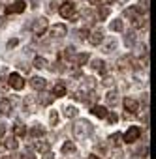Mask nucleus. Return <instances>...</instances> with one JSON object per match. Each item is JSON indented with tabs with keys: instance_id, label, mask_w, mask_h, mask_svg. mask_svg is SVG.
Listing matches in <instances>:
<instances>
[{
	"instance_id": "obj_1",
	"label": "nucleus",
	"mask_w": 156,
	"mask_h": 159,
	"mask_svg": "<svg viewBox=\"0 0 156 159\" xmlns=\"http://www.w3.org/2000/svg\"><path fill=\"white\" fill-rule=\"evenodd\" d=\"M58 15H60L62 19L75 21L77 17H79V13H77V4L71 2V0H66V2H62L60 8H58Z\"/></svg>"
},
{
	"instance_id": "obj_2",
	"label": "nucleus",
	"mask_w": 156,
	"mask_h": 159,
	"mask_svg": "<svg viewBox=\"0 0 156 159\" xmlns=\"http://www.w3.org/2000/svg\"><path fill=\"white\" fill-rule=\"evenodd\" d=\"M92 133V124L89 120H79L77 124H73V137L75 139H85Z\"/></svg>"
},
{
	"instance_id": "obj_3",
	"label": "nucleus",
	"mask_w": 156,
	"mask_h": 159,
	"mask_svg": "<svg viewBox=\"0 0 156 159\" xmlns=\"http://www.w3.org/2000/svg\"><path fill=\"white\" fill-rule=\"evenodd\" d=\"M47 28H49V21H47L45 17H40V19H36V21L32 23L30 32H32L34 36H43V34L47 32Z\"/></svg>"
},
{
	"instance_id": "obj_4",
	"label": "nucleus",
	"mask_w": 156,
	"mask_h": 159,
	"mask_svg": "<svg viewBox=\"0 0 156 159\" xmlns=\"http://www.w3.org/2000/svg\"><path fill=\"white\" fill-rule=\"evenodd\" d=\"M8 86L13 88V90H23L25 88V81H23V77L19 73H12L8 77Z\"/></svg>"
},
{
	"instance_id": "obj_5",
	"label": "nucleus",
	"mask_w": 156,
	"mask_h": 159,
	"mask_svg": "<svg viewBox=\"0 0 156 159\" xmlns=\"http://www.w3.org/2000/svg\"><path fill=\"white\" fill-rule=\"evenodd\" d=\"M139 135H141V129H139L137 125H132V127L122 135V140H124V142H128V144H134V142L139 139Z\"/></svg>"
},
{
	"instance_id": "obj_6",
	"label": "nucleus",
	"mask_w": 156,
	"mask_h": 159,
	"mask_svg": "<svg viewBox=\"0 0 156 159\" xmlns=\"http://www.w3.org/2000/svg\"><path fill=\"white\" fill-rule=\"evenodd\" d=\"M122 105H124V109H126L130 114H137V112H139V103H137L134 98H124V99H122Z\"/></svg>"
},
{
	"instance_id": "obj_7",
	"label": "nucleus",
	"mask_w": 156,
	"mask_h": 159,
	"mask_svg": "<svg viewBox=\"0 0 156 159\" xmlns=\"http://www.w3.org/2000/svg\"><path fill=\"white\" fill-rule=\"evenodd\" d=\"M27 10V4L23 2V0H17V2H13L12 6L6 8V15H13V13H23Z\"/></svg>"
},
{
	"instance_id": "obj_8",
	"label": "nucleus",
	"mask_w": 156,
	"mask_h": 159,
	"mask_svg": "<svg viewBox=\"0 0 156 159\" xmlns=\"http://www.w3.org/2000/svg\"><path fill=\"white\" fill-rule=\"evenodd\" d=\"M104 39H105V36H104L102 30H92V32H89V43H90V45H102Z\"/></svg>"
},
{
	"instance_id": "obj_9",
	"label": "nucleus",
	"mask_w": 156,
	"mask_h": 159,
	"mask_svg": "<svg viewBox=\"0 0 156 159\" xmlns=\"http://www.w3.org/2000/svg\"><path fill=\"white\" fill-rule=\"evenodd\" d=\"M47 30H49V34H51L53 38H64L66 32H68L64 25H55V26H49Z\"/></svg>"
},
{
	"instance_id": "obj_10",
	"label": "nucleus",
	"mask_w": 156,
	"mask_h": 159,
	"mask_svg": "<svg viewBox=\"0 0 156 159\" xmlns=\"http://www.w3.org/2000/svg\"><path fill=\"white\" fill-rule=\"evenodd\" d=\"M4 142H2V148H6V150H10V152H15L17 150V146H19V140L12 135V137H8V139H2Z\"/></svg>"
},
{
	"instance_id": "obj_11",
	"label": "nucleus",
	"mask_w": 156,
	"mask_h": 159,
	"mask_svg": "<svg viewBox=\"0 0 156 159\" xmlns=\"http://www.w3.org/2000/svg\"><path fill=\"white\" fill-rule=\"evenodd\" d=\"M30 86H32L34 90H45L47 81H45L43 77H32V79H30Z\"/></svg>"
},
{
	"instance_id": "obj_12",
	"label": "nucleus",
	"mask_w": 156,
	"mask_h": 159,
	"mask_svg": "<svg viewBox=\"0 0 156 159\" xmlns=\"http://www.w3.org/2000/svg\"><path fill=\"white\" fill-rule=\"evenodd\" d=\"M75 152H77V148H75L73 140H66L62 144V148H60V153L62 155H70V153H75Z\"/></svg>"
},
{
	"instance_id": "obj_13",
	"label": "nucleus",
	"mask_w": 156,
	"mask_h": 159,
	"mask_svg": "<svg viewBox=\"0 0 156 159\" xmlns=\"http://www.w3.org/2000/svg\"><path fill=\"white\" fill-rule=\"evenodd\" d=\"M105 66H107V64H105L104 60H92V69H94V71H98L102 77L107 73V67H105Z\"/></svg>"
},
{
	"instance_id": "obj_14",
	"label": "nucleus",
	"mask_w": 156,
	"mask_h": 159,
	"mask_svg": "<svg viewBox=\"0 0 156 159\" xmlns=\"http://www.w3.org/2000/svg\"><path fill=\"white\" fill-rule=\"evenodd\" d=\"M90 112H92L96 118H105L109 111H107L105 107H102V105H92V107H90Z\"/></svg>"
},
{
	"instance_id": "obj_15",
	"label": "nucleus",
	"mask_w": 156,
	"mask_h": 159,
	"mask_svg": "<svg viewBox=\"0 0 156 159\" xmlns=\"http://www.w3.org/2000/svg\"><path fill=\"white\" fill-rule=\"evenodd\" d=\"M53 101H55L53 94H47L45 90H41V94H40V98H38V103H40V105H51Z\"/></svg>"
},
{
	"instance_id": "obj_16",
	"label": "nucleus",
	"mask_w": 156,
	"mask_h": 159,
	"mask_svg": "<svg viewBox=\"0 0 156 159\" xmlns=\"http://www.w3.org/2000/svg\"><path fill=\"white\" fill-rule=\"evenodd\" d=\"M12 112V101L10 99H0V114L8 116Z\"/></svg>"
},
{
	"instance_id": "obj_17",
	"label": "nucleus",
	"mask_w": 156,
	"mask_h": 159,
	"mask_svg": "<svg viewBox=\"0 0 156 159\" xmlns=\"http://www.w3.org/2000/svg\"><path fill=\"white\" fill-rule=\"evenodd\" d=\"M27 131H28V129H27V125H23V124H15V125H13V137H15V139H23V137L27 135Z\"/></svg>"
},
{
	"instance_id": "obj_18",
	"label": "nucleus",
	"mask_w": 156,
	"mask_h": 159,
	"mask_svg": "<svg viewBox=\"0 0 156 159\" xmlns=\"http://www.w3.org/2000/svg\"><path fill=\"white\" fill-rule=\"evenodd\" d=\"M71 62H75V66H85V64L89 62V52H79V54H75Z\"/></svg>"
},
{
	"instance_id": "obj_19",
	"label": "nucleus",
	"mask_w": 156,
	"mask_h": 159,
	"mask_svg": "<svg viewBox=\"0 0 156 159\" xmlns=\"http://www.w3.org/2000/svg\"><path fill=\"white\" fill-rule=\"evenodd\" d=\"M64 96H66V86L62 83H56L53 88V98L56 99V98H64Z\"/></svg>"
},
{
	"instance_id": "obj_20",
	"label": "nucleus",
	"mask_w": 156,
	"mask_h": 159,
	"mask_svg": "<svg viewBox=\"0 0 156 159\" xmlns=\"http://www.w3.org/2000/svg\"><path fill=\"white\" fill-rule=\"evenodd\" d=\"M77 114H79L77 107H73V105H68V107H64V116H66V118H75Z\"/></svg>"
},
{
	"instance_id": "obj_21",
	"label": "nucleus",
	"mask_w": 156,
	"mask_h": 159,
	"mask_svg": "<svg viewBox=\"0 0 156 159\" xmlns=\"http://www.w3.org/2000/svg\"><path fill=\"white\" fill-rule=\"evenodd\" d=\"M117 96H119V94H117L115 90H109L107 96H105V101H107L109 105H117V103H119V98H117Z\"/></svg>"
},
{
	"instance_id": "obj_22",
	"label": "nucleus",
	"mask_w": 156,
	"mask_h": 159,
	"mask_svg": "<svg viewBox=\"0 0 156 159\" xmlns=\"http://www.w3.org/2000/svg\"><path fill=\"white\" fill-rule=\"evenodd\" d=\"M109 28H111L113 32H122V30H124V25H122V21H120V19H115V21H111Z\"/></svg>"
},
{
	"instance_id": "obj_23",
	"label": "nucleus",
	"mask_w": 156,
	"mask_h": 159,
	"mask_svg": "<svg viewBox=\"0 0 156 159\" xmlns=\"http://www.w3.org/2000/svg\"><path fill=\"white\" fill-rule=\"evenodd\" d=\"M32 66L38 67V69H43V67H47V60H45L43 56H36L34 62H32Z\"/></svg>"
},
{
	"instance_id": "obj_24",
	"label": "nucleus",
	"mask_w": 156,
	"mask_h": 159,
	"mask_svg": "<svg viewBox=\"0 0 156 159\" xmlns=\"http://www.w3.org/2000/svg\"><path fill=\"white\" fill-rule=\"evenodd\" d=\"M27 133H30L32 137H43V135H45V131H43V127H41L40 124H36V125H34L30 131H27Z\"/></svg>"
},
{
	"instance_id": "obj_25",
	"label": "nucleus",
	"mask_w": 156,
	"mask_h": 159,
	"mask_svg": "<svg viewBox=\"0 0 156 159\" xmlns=\"http://www.w3.org/2000/svg\"><path fill=\"white\" fill-rule=\"evenodd\" d=\"M73 56H75V47H68V49L62 52V56H60V58H66V60H73Z\"/></svg>"
},
{
	"instance_id": "obj_26",
	"label": "nucleus",
	"mask_w": 156,
	"mask_h": 159,
	"mask_svg": "<svg viewBox=\"0 0 156 159\" xmlns=\"http://www.w3.org/2000/svg\"><path fill=\"white\" fill-rule=\"evenodd\" d=\"M115 47H117V41H115V39H111V41L104 43V51H105V52H113V51H115Z\"/></svg>"
},
{
	"instance_id": "obj_27",
	"label": "nucleus",
	"mask_w": 156,
	"mask_h": 159,
	"mask_svg": "<svg viewBox=\"0 0 156 159\" xmlns=\"http://www.w3.org/2000/svg\"><path fill=\"white\" fill-rule=\"evenodd\" d=\"M107 15H109V8H104V6H100V8H98V17L104 21V19H107Z\"/></svg>"
},
{
	"instance_id": "obj_28",
	"label": "nucleus",
	"mask_w": 156,
	"mask_h": 159,
	"mask_svg": "<svg viewBox=\"0 0 156 159\" xmlns=\"http://www.w3.org/2000/svg\"><path fill=\"white\" fill-rule=\"evenodd\" d=\"M49 124H51V125H58V112H56V111H51V114H49Z\"/></svg>"
},
{
	"instance_id": "obj_29",
	"label": "nucleus",
	"mask_w": 156,
	"mask_h": 159,
	"mask_svg": "<svg viewBox=\"0 0 156 159\" xmlns=\"http://www.w3.org/2000/svg\"><path fill=\"white\" fill-rule=\"evenodd\" d=\"M109 140H111V144H113V146H117V144H120L122 135H120V133H115V135H111V137H109Z\"/></svg>"
},
{
	"instance_id": "obj_30",
	"label": "nucleus",
	"mask_w": 156,
	"mask_h": 159,
	"mask_svg": "<svg viewBox=\"0 0 156 159\" xmlns=\"http://www.w3.org/2000/svg\"><path fill=\"white\" fill-rule=\"evenodd\" d=\"M36 150H40V152H49V142H36Z\"/></svg>"
},
{
	"instance_id": "obj_31",
	"label": "nucleus",
	"mask_w": 156,
	"mask_h": 159,
	"mask_svg": "<svg viewBox=\"0 0 156 159\" xmlns=\"http://www.w3.org/2000/svg\"><path fill=\"white\" fill-rule=\"evenodd\" d=\"M105 120H107L109 124H117V122H119V116H117L115 112H107V116H105Z\"/></svg>"
},
{
	"instance_id": "obj_32",
	"label": "nucleus",
	"mask_w": 156,
	"mask_h": 159,
	"mask_svg": "<svg viewBox=\"0 0 156 159\" xmlns=\"http://www.w3.org/2000/svg\"><path fill=\"white\" fill-rule=\"evenodd\" d=\"M6 88H8V79L0 77V90H6Z\"/></svg>"
},
{
	"instance_id": "obj_33",
	"label": "nucleus",
	"mask_w": 156,
	"mask_h": 159,
	"mask_svg": "<svg viewBox=\"0 0 156 159\" xmlns=\"http://www.w3.org/2000/svg\"><path fill=\"white\" fill-rule=\"evenodd\" d=\"M10 159H27V155H25V153L15 152V153H12V157H10Z\"/></svg>"
},
{
	"instance_id": "obj_34",
	"label": "nucleus",
	"mask_w": 156,
	"mask_h": 159,
	"mask_svg": "<svg viewBox=\"0 0 156 159\" xmlns=\"http://www.w3.org/2000/svg\"><path fill=\"white\" fill-rule=\"evenodd\" d=\"M4 135H6V124H0V140L4 139Z\"/></svg>"
},
{
	"instance_id": "obj_35",
	"label": "nucleus",
	"mask_w": 156,
	"mask_h": 159,
	"mask_svg": "<svg viewBox=\"0 0 156 159\" xmlns=\"http://www.w3.org/2000/svg\"><path fill=\"white\" fill-rule=\"evenodd\" d=\"M115 2H117V0H100V6H111Z\"/></svg>"
},
{
	"instance_id": "obj_36",
	"label": "nucleus",
	"mask_w": 156,
	"mask_h": 159,
	"mask_svg": "<svg viewBox=\"0 0 156 159\" xmlns=\"http://www.w3.org/2000/svg\"><path fill=\"white\" fill-rule=\"evenodd\" d=\"M17 43H19L17 39H10V41H8V49H13V47H15Z\"/></svg>"
},
{
	"instance_id": "obj_37",
	"label": "nucleus",
	"mask_w": 156,
	"mask_h": 159,
	"mask_svg": "<svg viewBox=\"0 0 156 159\" xmlns=\"http://www.w3.org/2000/svg\"><path fill=\"white\" fill-rule=\"evenodd\" d=\"M89 4H92V6H100V0H89Z\"/></svg>"
},
{
	"instance_id": "obj_38",
	"label": "nucleus",
	"mask_w": 156,
	"mask_h": 159,
	"mask_svg": "<svg viewBox=\"0 0 156 159\" xmlns=\"http://www.w3.org/2000/svg\"><path fill=\"white\" fill-rule=\"evenodd\" d=\"M30 4H32V8H38V4H40V0H30Z\"/></svg>"
},
{
	"instance_id": "obj_39",
	"label": "nucleus",
	"mask_w": 156,
	"mask_h": 159,
	"mask_svg": "<svg viewBox=\"0 0 156 159\" xmlns=\"http://www.w3.org/2000/svg\"><path fill=\"white\" fill-rule=\"evenodd\" d=\"M87 159H100V157H98V155H94V153H92V155H89V157H87Z\"/></svg>"
},
{
	"instance_id": "obj_40",
	"label": "nucleus",
	"mask_w": 156,
	"mask_h": 159,
	"mask_svg": "<svg viewBox=\"0 0 156 159\" xmlns=\"http://www.w3.org/2000/svg\"><path fill=\"white\" fill-rule=\"evenodd\" d=\"M2 25H4V19H0V26H2Z\"/></svg>"
}]
</instances>
